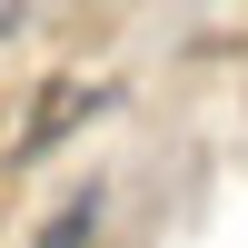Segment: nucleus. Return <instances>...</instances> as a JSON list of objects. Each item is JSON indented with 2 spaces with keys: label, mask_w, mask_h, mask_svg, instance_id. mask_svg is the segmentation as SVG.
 <instances>
[{
  "label": "nucleus",
  "mask_w": 248,
  "mask_h": 248,
  "mask_svg": "<svg viewBox=\"0 0 248 248\" xmlns=\"http://www.w3.org/2000/svg\"><path fill=\"white\" fill-rule=\"evenodd\" d=\"M90 229H99V189H79L70 209L50 218V238H40V248H79V238H90Z\"/></svg>",
  "instance_id": "f257e3e1"
}]
</instances>
